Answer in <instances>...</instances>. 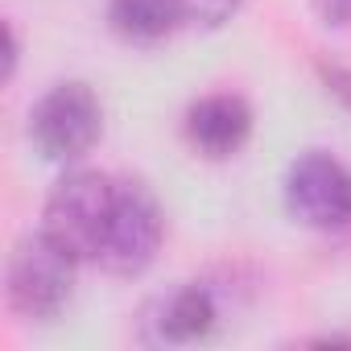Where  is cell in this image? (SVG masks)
<instances>
[{
	"mask_svg": "<svg viewBox=\"0 0 351 351\" xmlns=\"http://www.w3.org/2000/svg\"><path fill=\"white\" fill-rule=\"evenodd\" d=\"M79 256L54 240L42 223L25 236L13 240L9 261H5V302L17 318L25 322H54L71 298H75V277H79Z\"/></svg>",
	"mask_w": 351,
	"mask_h": 351,
	"instance_id": "cell-1",
	"label": "cell"
},
{
	"mask_svg": "<svg viewBox=\"0 0 351 351\" xmlns=\"http://www.w3.org/2000/svg\"><path fill=\"white\" fill-rule=\"evenodd\" d=\"M165 244V207L153 195L145 178L120 173L116 178V199L95 248V269L108 277H145L157 265V252Z\"/></svg>",
	"mask_w": 351,
	"mask_h": 351,
	"instance_id": "cell-2",
	"label": "cell"
},
{
	"mask_svg": "<svg viewBox=\"0 0 351 351\" xmlns=\"http://www.w3.org/2000/svg\"><path fill=\"white\" fill-rule=\"evenodd\" d=\"M25 132L42 161L79 165L104 141V99L87 79H58L34 99Z\"/></svg>",
	"mask_w": 351,
	"mask_h": 351,
	"instance_id": "cell-3",
	"label": "cell"
},
{
	"mask_svg": "<svg viewBox=\"0 0 351 351\" xmlns=\"http://www.w3.org/2000/svg\"><path fill=\"white\" fill-rule=\"evenodd\" d=\"M112 199H116V173H104L91 165H66L42 203V228L87 265L95 261Z\"/></svg>",
	"mask_w": 351,
	"mask_h": 351,
	"instance_id": "cell-4",
	"label": "cell"
},
{
	"mask_svg": "<svg viewBox=\"0 0 351 351\" xmlns=\"http://www.w3.org/2000/svg\"><path fill=\"white\" fill-rule=\"evenodd\" d=\"M285 215L310 232H347L351 228V165L326 149H306L285 165L281 178Z\"/></svg>",
	"mask_w": 351,
	"mask_h": 351,
	"instance_id": "cell-5",
	"label": "cell"
},
{
	"mask_svg": "<svg viewBox=\"0 0 351 351\" xmlns=\"http://www.w3.org/2000/svg\"><path fill=\"white\" fill-rule=\"evenodd\" d=\"M223 322V289L215 281H178L145 302L141 339L153 347H191L215 339Z\"/></svg>",
	"mask_w": 351,
	"mask_h": 351,
	"instance_id": "cell-6",
	"label": "cell"
},
{
	"mask_svg": "<svg viewBox=\"0 0 351 351\" xmlns=\"http://www.w3.org/2000/svg\"><path fill=\"white\" fill-rule=\"evenodd\" d=\"M256 132V112L240 91L195 95L182 112V136L203 161H232L248 149Z\"/></svg>",
	"mask_w": 351,
	"mask_h": 351,
	"instance_id": "cell-7",
	"label": "cell"
},
{
	"mask_svg": "<svg viewBox=\"0 0 351 351\" xmlns=\"http://www.w3.org/2000/svg\"><path fill=\"white\" fill-rule=\"evenodd\" d=\"M108 29L141 50H153L182 29V5L178 0H108L104 5Z\"/></svg>",
	"mask_w": 351,
	"mask_h": 351,
	"instance_id": "cell-8",
	"label": "cell"
},
{
	"mask_svg": "<svg viewBox=\"0 0 351 351\" xmlns=\"http://www.w3.org/2000/svg\"><path fill=\"white\" fill-rule=\"evenodd\" d=\"M178 5H182V29L219 34L240 17L244 0H178Z\"/></svg>",
	"mask_w": 351,
	"mask_h": 351,
	"instance_id": "cell-9",
	"label": "cell"
},
{
	"mask_svg": "<svg viewBox=\"0 0 351 351\" xmlns=\"http://www.w3.org/2000/svg\"><path fill=\"white\" fill-rule=\"evenodd\" d=\"M314 75H318V83H322V91L351 116V66H343V62H335V58H326V54H318L314 58Z\"/></svg>",
	"mask_w": 351,
	"mask_h": 351,
	"instance_id": "cell-10",
	"label": "cell"
},
{
	"mask_svg": "<svg viewBox=\"0 0 351 351\" xmlns=\"http://www.w3.org/2000/svg\"><path fill=\"white\" fill-rule=\"evenodd\" d=\"M310 13L326 29H351V0H310Z\"/></svg>",
	"mask_w": 351,
	"mask_h": 351,
	"instance_id": "cell-11",
	"label": "cell"
},
{
	"mask_svg": "<svg viewBox=\"0 0 351 351\" xmlns=\"http://www.w3.org/2000/svg\"><path fill=\"white\" fill-rule=\"evenodd\" d=\"M17 62H21V38H17V21H5V83L17 79Z\"/></svg>",
	"mask_w": 351,
	"mask_h": 351,
	"instance_id": "cell-12",
	"label": "cell"
},
{
	"mask_svg": "<svg viewBox=\"0 0 351 351\" xmlns=\"http://www.w3.org/2000/svg\"><path fill=\"white\" fill-rule=\"evenodd\" d=\"M302 347H351V330H326V335H310V339H302Z\"/></svg>",
	"mask_w": 351,
	"mask_h": 351,
	"instance_id": "cell-13",
	"label": "cell"
}]
</instances>
